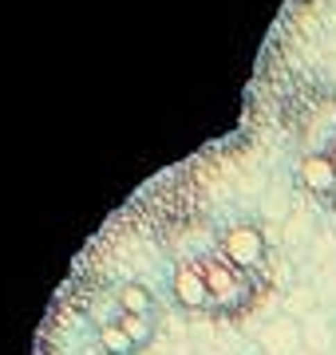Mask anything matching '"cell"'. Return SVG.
<instances>
[{
    "instance_id": "cell-1",
    "label": "cell",
    "mask_w": 336,
    "mask_h": 355,
    "mask_svg": "<svg viewBox=\"0 0 336 355\" xmlns=\"http://www.w3.org/2000/svg\"><path fill=\"white\" fill-rule=\"evenodd\" d=\"M167 288L186 316L237 320L273 288V245L249 217L194 221L170 241Z\"/></svg>"
},
{
    "instance_id": "cell-2",
    "label": "cell",
    "mask_w": 336,
    "mask_h": 355,
    "mask_svg": "<svg viewBox=\"0 0 336 355\" xmlns=\"http://www.w3.org/2000/svg\"><path fill=\"white\" fill-rule=\"evenodd\" d=\"M285 135H289V170L297 190L324 214L336 217V87L301 83L285 99Z\"/></svg>"
},
{
    "instance_id": "cell-3",
    "label": "cell",
    "mask_w": 336,
    "mask_h": 355,
    "mask_svg": "<svg viewBox=\"0 0 336 355\" xmlns=\"http://www.w3.org/2000/svg\"><path fill=\"white\" fill-rule=\"evenodd\" d=\"M91 320H95V340H99V347L107 355H139L146 343L155 340L158 304L142 284L119 280V284H111L99 296Z\"/></svg>"
}]
</instances>
